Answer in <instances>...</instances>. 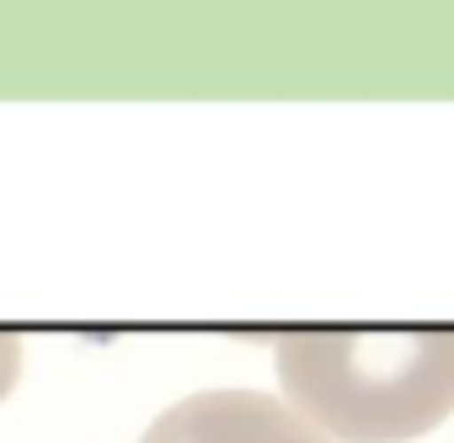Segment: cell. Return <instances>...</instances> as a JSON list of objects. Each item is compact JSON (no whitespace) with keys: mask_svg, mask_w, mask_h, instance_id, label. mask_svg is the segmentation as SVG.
I'll return each instance as SVG.
<instances>
[{"mask_svg":"<svg viewBox=\"0 0 454 443\" xmlns=\"http://www.w3.org/2000/svg\"><path fill=\"white\" fill-rule=\"evenodd\" d=\"M289 411L342 443H406L454 411V331L433 337H284Z\"/></svg>","mask_w":454,"mask_h":443,"instance_id":"1","label":"cell"},{"mask_svg":"<svg viewBox=\"0 0 454 443\" xmlns=\"http://www.w3.org/2000/svg\"><path fill=\"white\" fill-rule=\"evenodd\" d=\"M139 443H326L300 411L262 390H198L166 406Z\"/></svg>","mask_w":454,"mask_h":443,"instance_id":"2","label":"cell"},{"mask_svg":"<svg viewBox=\"0 0 454 443\" xmlns=\"http://www.w3.org/2000/svg\"><path fill=\"white\" fill-rule=\"evenodd\" d=\"M17 363H22V347H17L12 337H0V395L12 390V379H17Z\"/></svg>","mask_w":454,"mask_h":443,"instance_id":"3","label":"cell"}]
</instances>
